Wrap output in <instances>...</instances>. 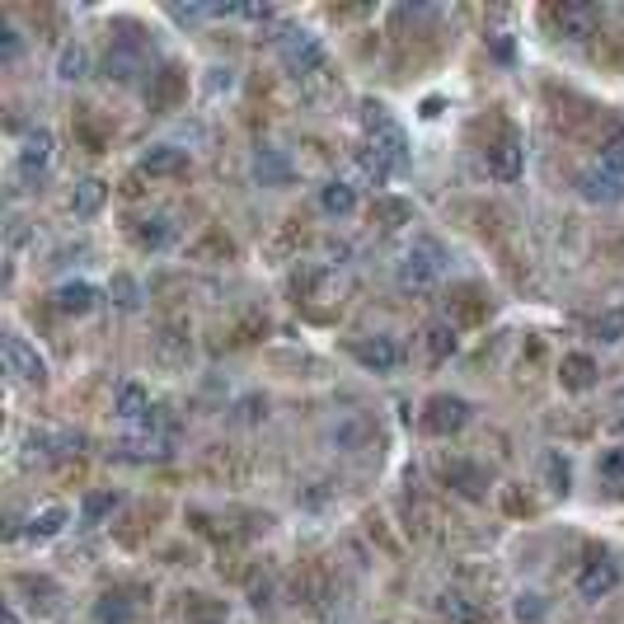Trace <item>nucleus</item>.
Here are the masks:
<instances>
[{
  "instance_id": "c756f323",
  "label": "nucleus",
  "mask_w": 624,
  "mask_h": 624,
  "mask_svg": "<svg viewBox=\"0 0 624 624\" xmlns=\"http://www.w3.org/2000/svg\"><path fill=\"white\" fill-rule=\"evenodd\" d=\"M545 474H549V484L559 488V493H568V460L564 456H549L545 460Z\"/></svg>"
},
{
  "instance_id": "cd10ccee",
  "label": "nucleus",
  "mask_w": 624,
  "mask_h": 624,
  "mask_svg": "<svg viewBox=\"0 0 624 624\" xmlns=\"http://www.w3.org/2000/svg\"><path fill=\"white\" fill-rule=\"evenodd\" d=\"M545 615V596H535V592H526V596H517V620H526V624H535Z\"/></svg>"
},
{
  "instance_id": "412c9836",
  "label": "nucleus",
  "mask_w": 624,
  "mask_h": 624,
  "mask_svg": "<svg viewBox=\"0 0 624 624\" xmlns=\"http://www.w3.org/2000/svg\"><path fill=\"white\" fill-rule=\"evenodd\" d=\"M66 521H71V512H66V507H43V512L29 521V535H33V540H52V535H57Z\"/></svg>"
},
{
  "instance_id": "2eb2a0df",
  "label": "nucleus",
  "mask_w": 624,
  "mask_h": 624,
  "mask_svg": "<svg viewBox=\"0 0 624 624\" xmlns=\"http://www.w3.org/2000/svg\"><path fill=\"white\" fill-rule=\"evenodd\" d=\"M320 207L329 216H352L357 212V193H352V183H338V179H329L320 188Z\"/></svg>"
},
{
  "instance_id": "a878e982",
  "label": "nucleus",
  "mask_w": 624,
  "mask_h": 624,
  "mask_svg": "<svg viewBox=\"0 0 624 624\" xmlns=\"http://www.w3.org/2000/svg\"><path fill=\"white\" fill-rule=\"evenodd\" d=\"M592 338H601V343H620V338H624V305H620V310L596 315V320H592Z\"/></svg>"
},
{
  "instance_id": "72a5a7b5",
  "label": "nucleus",
  "mask_w": 624,
  "mask_h": 624,
  "mask_svg": "<svg viewBox=\"0 0 624 624\" xmlns=\"http://www.w3.org/2000/svg\"><path fill=\"white\" fill-rule=\"evenodd\" d=\"M615 427H620V432H624V413H620V423H615Z\"/></svg>"
},
{
  "instance_id": "9b49d317",
  "label": "nucleus",
  "mask_w": 624,
  "mask_h": 624,
  "mask_svg": "<svg viewBox=\"0 0 624 624\" xmlns=\"http://www.w3.org/2000/svg\"><path fill=\"white\" fill-rule=\"evenodd\" d=\"M52 132L47 127H33L29 137H24V151H19V165H24V174H43L47 165H52Z\"/></svg>"
},
{
  "instance_id": "39448f33",
  "label": "nucleus",
  "mask_w": 624,
  "mask_h": 624,
  "mask_svg": "<svg viewBox=\"0 0 624 624\" xmlns=\"http://www.w3.org/2000/svg\"><path fill=\"white\" fill-rule=\"evenodd\" d=\"M620 587V564L615 559H592V564L578 573V596L582 601H601Z\"/></svg>"
},
{
  "instance_id": "6e6552de",
  "label": "nucleus",
  "mask_w": 624,
  "mask_h": 624,
  "mask_svg": "<svg viewBox=\"0 0 624 624\" xmlns=\"http://www.w3.org/2000/svg\"><path fill=\"white\" fill-rule=\"evenodd\" d=\"M578 193L587 202L610 207V202L624 198V183H620V174H610V169H587V174H578Z\"/></svg>"
},
{
  "instance_id": "2f4dec72",
  "label": "nucleus",
  "mask_w": 624,
  "mask_h": 624,
  "mask_svg": "<svg viewBox=\"0 0 624 624\" xmlns=\"http://www.w3.org/2000/svg\"><path fill=\"white\" fill-rule=\"evenodd\" d=\"M0 52H5V61L19 52V29H15V24H5V29H0Z\"/></svg>"
},
{
  "instance_id": "7ed1b4c3",
  "label": "nucleus",
  "mask_w": 624,
  "mask_h": 624,
  "mask_svg": "<svg viewBox=\"0 0 624 624\" xmlns=\"http://www.w3.org/2000/svg\"><path fill=\"white\" fill-rule=\"evenodd\" d=\"M442 263H446V254L437 249L432 240H418L404 254V268H399V282H409V287H423V282H432V277L442 273Z\"/></svg>"
},
{
  "instance_id": "423d86ee",
  "label": "nucleus",
  "mask_w": 624,
  "mask_h": 624,
  "mask_svg": "<svg viewBox=\"0 0 624 624\" xmlns=\"http://www.w3.org/2000/svg\"><path fill=\"white\" fill-rule=\"evenodd\" d=\"M5 362H10V371H15L19 381H29V385H43L47 381V362L19 334H5Z\"/></svg>"
},
{
  "instance_id": "6ab92c4d",
  "label": "nucleus",
  "mask_w": 624,
  "mask_h": 624,
  "mask_svg": "<svg viewBox=\"0 0 624 624\" xmlns=\"http://www.w3.org/2000/svg\"><path fill=\"white\" fill-rule=\"evenodd\" d=\"M118 413L122 418H132V423H141L146 413H151V395H146V385H118Z\"/></svg>"
},
{
  "instance_id": "b1692460",
  "label": "nucleus",
  "mask_w": 624,
  "mask_h": 624,
  "mask_svg": "<svg viewBox=\"0 0 624 624\" xmlns=\"http://www.w3.org/2000/svg\"><path fill=\"white\" fill-rule=\"evenodd\" d=\"M108 296H113V305H118V310H137V301H141L137 282H132L127 273H113V277H108Z\"/></svg>"
},
{
  "instance_id": "f3484780",
  "label": "nucleus",
  "mask_w": 624,
  "mask_h": 624,
  "mask_svg": "<svg viewBox=\"0 0 624 624\" xmlns=\"http://www.w3.org/2000/svg\"><path fill=\"white\" fill-rule=\"evenodd\" d=\"M437 610H442L446 620H456V624H484V606H479V601H470V596L446 592L442 601H437Z\"/></svg>"
},
{
  "instance_id": "f257e3e1",
  "label": "nucleus",
  "mask_w": 624,
  "mask_h": 624,
  "mask_svg": "<svg viewBox=\"0 0 624 624\" xmlns=\"http://www.w3.org/2000/svg\"><path fill=\"white\" fill-rule=\"evenodd\" d=\"M474 418L470 399L460 395H432L427 399V413H423V427L432 432V437H451V432H460V427Z\"/></svg>"
},
{
  "instance_id": "c85d7f7f",
  "label": "nucleus",
  "mask_w": 624,
  "mask_h": 624,
  "mask_svg": "<svg viewBox=\"0 0 624 624\" xmlns=\"http://www.w3.org/2000/svg\"><path fill=\"white\" fill-rule=\"evenodd\" d=\"M113 507H118L113 493H90V503H85V521H99L104 512H113Z\"/></svg>"
},
{
  "instance_id": "20e7f679",
  "label": "nucleus",
  "mask_w": 624,
  "mask_h": 624,
  "mask_svg": "<svg viewBox=\"0 0 624 624\" xmlns=\"http://www.w3.org/2000/svg\"><path fill=\"white\" fill-rule=\"evenodd\" d=\"M352 357H357L366 371H395L399 357H404V348H399V338H390V334H371V338H362V343L352 348Z\"/></svg>"
},
{
  "instance_id": "f8f14e48",
  "label": "nucleus",
  "mask_w": 624,
  "mask_h": 624,
  "mask_svg": "<svg viewBox=\"0 0 624 624\" xmlns=\"http://www.w3.org/2000/svg\"><path fill=\"white\" fill-rule=\"evenodd\" d=\"M52 296H57V310L85 315V310H94V301H99V287H90V282H61Z\"/></svg>"
},
{
  "instance_id": "bb28decb",
  "label": "nucleus",
  "mask_w": 624,
  "mask_h": 624,
  "mask_svg": "<svg viewBox=\"0 0 624 624\" xmlns=\"http://www.w3.org/2000/svg\"><path fill=\"white\" fill-rule=\"evenodd\" d=\"M601 165L610 174H624V127H615L606 141H601Z\"/></svg>"
},
{
  "instance_id": "4be33fe9",
  "label": "nucleus",
  "mask_w": 624,
  "mask_h": 624,
  "mask_svg": "<svg viewBox=\"0 0 624 624\" xmlns=\"http://www.w3.org/2000/svg\"><path fill=\"white\" fill-rule=\"evenodd\" d=\"M596 474H601L615 493H624V446H610L606 456L596 460Z\"/></svg>"
},
{
  "instance_id": "ddd939ff",
  "label": "nucleus",
  "mask_w": 624,
  "mask_h": 624,
  "mask_svg": "<svg viewBox=\"0 0 624 624\" xmlns=\"http://www.w3.org/2000/svg\"><path fill=\"white\" fill-rule=\"evenodd\" d=\"M559 381H564L568 390H592L596 385V362L587 357V352H568L564 362H559Z\"/></svg>"
},
{
  "instance_id": "4468645a",
  "label": "nucleus",
  "mask_w": 624,
  "mask_h": 624,
  "mask_svg": "<svg viewBox=\"0 0 624 624\" xmlns=\"http://www.w3.org/2000/svg\"><path fill=\"white\" fill-rule=\"evenodd\" d=\"M108 198V183L104 179H80L76 188H71V212L76 216H94L99 207H104Z\"/></svg>"
},
{
  "instance_id": "5701e85b",
  "label": "nucleus",
  "mask_w": 624,
  "mask_h": 624,
  "mask_svg": "<svg viewBox=\"0 0 624 624\" xmlns=\"http://www.w3.org/2000/svg\"><path fill=\"white\" fill-rule=\"evenodd\" d=\"M169 240H174V230H169L165 216H151V221H141V230H137V244H141V249H165Z\"/></svg>"
},
{
  "instance_id": "0eeeda50",
  "label": "nucleus",
  "mask_w": 624,
  "mask_h": 624,
  "mask_svg": "<svg viewBox=\"0 0 624 624\" xmlns=\"http://www.w3.org/2000/svg\"><path fill=\"white\" fill-rule=\"evenodd\" d=\"M596 19H601L596 5H559L554 10V29L564 33V38H573V43H582V38L596 33Z\"/></svg>"
},
{
  "instance_id": "7c9ffc66",
  "label": "nucleus",
  "mask_w": 624,
  "mask_h": 624,
  "mask_svg": "<svg viewBox=\"0 0 624 624\" xmlns=\"http://www.w3.org/2000/svg\"><path fill=\"white\" fill-rule=\"evenodd\" d=\"M99 620L127 624V610H122V606H118V596H104V606H99Z\"/></svg>"
},
{
  "instance_id": "a211bd4d",
  "label": "nucleus",
  "mask_w": 624,
  "mask_h": 624,
  "mask_svg": "<svg viewBox=\"0 0 624 624\" xmlns=\"http://www.w3.org/2000/svg\"><path fill=\"white\" fill-rule=\"evenodd\" d=\"M57 76L61 80H85V76H90V52H85V43H66V47H61Z\"/></svg>"
},
{
  "instance_id": "9d476101",
  "label": "nucleus",
  "mask_w": 624,
  "mask_h": 624,
  "mask_svg": "<svg viewBox=\"0 0 624 624\" xmlns=\"http://www.w3.org/2000/svg\"><path fill=\"white\" fill-rule=\"evenodd\" d=\"M183 169H188V151H179V146H151L141 155V174H151V179H169Z\"/></svg>"
},
{
  "instance_id": "aec40b11",
  "label": "nucleus",
  "mask_w": 624,
  "mask_h": 624,
  "mask_svg": "<svg viewBox=\"0 0 624 624\" xmlns=\"http://www.w3.org/2000/svg\"><path fill=\"white\" fill-rule=\"evenodd\" d=\"M357 169H362V174H366V179H371V183H385V179H390V174H395V165H390V160H385V155L376 151L371 141H366L362 151H357Z\"/></svg>"
},
{
  "instance_id": "f03ea898",
  "label": "nucleus",
  "mask_w": 624,
  "mask_h": 624,
  "mask_svg": "<svg viewBox=\"0 0 624 624\" xmlns=\"http://www.w3.org/2000/svg\"><path fill=\"white\" fill-rule=\"evenodd\" d=\"M488 174L498 183H517L526 174V146H521L517 132H503V137L488 146Z\"/></svg>"
},
{
  "instance_id": "393cba45",
  "label": "nucleus",
  "mask_w": 624,
  "mask_h": 624,
  "mask_svg": "<svg viewBox=\"0 0 624 624\" xmlns=\"http://www.w3.org/2000/svg\"><path fill=\"white\" fill-rule=\"evenodd\" d=\"M451 352H456V329H451V324H432V329H427V357L442 362Z\"/></svg>"
},
{
  "instance_id": "473e14b6",
  "label": "nucleus",
  "mask_w": 624,
  "mask_h": 624,
  "mask_svg": "<svg viewBox=\"0 0 624 624\" xmlns=\"http://www.w3.org/2000/svg\"><path fill=\"white\" fill-rule=\"evenodd\" d=\"M0 620H5V624H19V615H15L10 606H5V615H0Z\"/></svg>"
},
{
  "instance_id": "dca6fc26",
  "label": "nucleus",
  "mask_w": 624,
  "mask_h": 624,
  "mask_svg": "<svg viewBox=\"0 0 624 624\" xmlns=\"http://www.w3.org/2000/svg\"><path fill=\"white\" fill-rule=\"evenodd\" d=\"M409 216H413V207L404 198H376V202H371V221H376L381 230L409 226Z\"/></svg>"
},
{
  "instance_id": "1a4fd4ad",
  "label": "nucleus",
  "mask_w": 624,
  "mask_h": 624,
  "mask_svg": "<svg viewBox=\"0 0 624 624\" xmlns=\"http://www.w3.org/2000/svg\"><path fill=\"white\" fill-rule=\"evenodd\" d=\"M282 61H287V71H296V76L315 71V66L324 61L320 38H310V33H296V38H287V43H282Z\"/></svg>"
}]
</instances>
